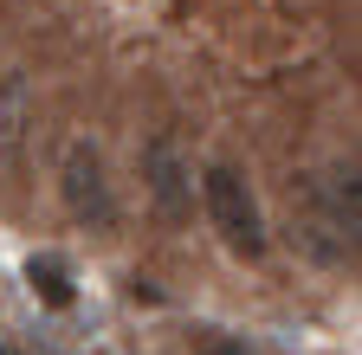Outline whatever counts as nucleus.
<instances>
[{"mask_svg":"<svg viewBox=\"0 0 362 355\" xmlns=\"http://www.w3.org/2000/svg\"><path fill=\"white\" fill-rule=\"evenodd\" d=\"M201 194H207L214 233L233 246L240 258H259V252H265V219H259V200H252V188H246V174L226 168V162H214V168L201 174Z\"/></svg>","mask_w":362,"mask_h":355,"instance_id":"f257e3e1","label":"nucleus"},{"mask_svg":"<svg viewBox=\"0 0 362 355\" xmlns=\"http://www.w3.org/2000/svg\"><path fill=\"white\" fill-rule=\"evenodd\" d=\"M59 188H65V207L84 219V227H117V194H110V168L90 143H71L65 162H59Z\"/></svg>","mask_w":362,"mask_h":355,"instance_id":"f03ea898","label":"nucleus"},{"mask_svg":"<svg viewBox=\"0 0 362 355\" xmlns=\"http://www.w3.org/2000/svg\"><path fill=\"white\" fill-rule=\"evenodd\" d=\"M143 181H149V194H156V207L168 213V219H188V207H194V194H188V168H181V155H175V143H149L143 149Z\"/></svg>","mask_w":362,"mask_h":355,"instance_id":"7ed1b4c3","label":"nucleus"},{"mask_svg":"<svg viewBox=\"0 0 362 355\" xmlns=\"http://www.w3.org/2000/svg\"><path fill=\"white\" fill-rule=\"evenodd\" d=\"M26 284L52 303V310H65L71 303V272H65V258H52V252H39L33 265H26Z\"/></svg>","mask_w":362,"mask_h":355,"instance_id":"20e7f679","label":"nucleus"},{"mask_svg":"<svg viewBox=\"0 0 362 355\" xmlns=\"http://www.w3.org/2000/svg\"><path fill=\"white\" fill-rule=\"evenodd\" d=\"M201 355H252V349H246V342H226V336H220V342H207Z\"/></svg>","mask_w":362,"mask_h":355,"instance_id":"39448f33","label":"nucleus"},{"mask_svg":"<svg viewBox=\"0 0 362 355\" xmlns=\"http://www.w3.org/2000/svg\"><path fill=\"white\" fill-rule=\"evenodd\" d=\"M0 355H20V349H13V342H0Z\"/></svg>","mask_w":362,"mask_h":355,"instance_id":"423d86ee","label":"nucleus"}]
</instances>
